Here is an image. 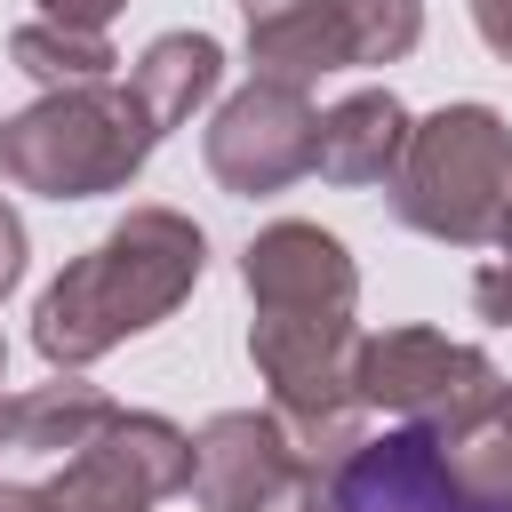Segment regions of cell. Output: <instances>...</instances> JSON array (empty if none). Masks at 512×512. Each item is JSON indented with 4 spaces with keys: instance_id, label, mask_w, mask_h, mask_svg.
Here are the masks:
<instances>
[{
    "instance_id": "cell-1",
    "label": "cell",
    "mask_w": 512,
    "mask_h": 512,
    "mask_svg": "<svg viewBox=\"0 0 512 512\" xmlns=\"http://www.w3.org/2000/svg\"><path fill=\"white\" fill-rule=\"evenodd\" d=\"M200 264H208V240L192 216L176 208H128L88 256L64 264V280L40 296L32 312V344L48 368H88L104 360L112 344L160 328L192 288H200Z\"/></svg>"
},
{
    "instance_id": "cell-2",
    "label": "cell",
    "mask_w": 512,
    "mask_h": 512,
    "mask_svg": "<svg viewBox=\"0 0 512 512\" xmlns=\"http://www.w3.org/2000/svg\"><path fill=\"white\" fill-rule=\"evenodd\" d=\"M384 192L408 232L480 248L504 232V208H512V128L488 104H440L432 120L408 128L400 176Z\"/></svg>"
},
{
    "instance_id": "cell-3",
    "label": "cell",
    "mask_w": 512,
    "mask_h": 512,
    "mask_svg": "<svg viewBox=\"0 0 512 512\" xmlns=\"http://www.w3.org/2000/svg\"><path fill=\"white\" fill-rule=\"evenodd\" d=\"M160 128L144 120L136 88L104 80V88H56L40 96L32 112L0 120V168L24 184V192H48V200H96V192H120L144 160H152Z\"/></svg>"
},
{
    "instance_id": "cell-4",
    "label": "cell",
    "mask_w": 512,
    "mask_h": 512,
    "mask_svg": "<svg viewBox=\"0 0 512 512\" xmlns=\"http://www.w3.org/2000/svg\"><path fill=\"white\" fill-rule=\"evenodd\" d=\"M248 360L272 384V416L288 424L296 456H312L320 472H336L368 440L360 432V408L368 400L352 384V360H360L352 312H256Z\"/></svg>"
},
{
    "instance_id": "cell-5",
    "label": "cell",
    "mask_w": 512,
    "mask_h": 512,
    "mask_svg": "<svg viewBox=\"0 0 512 512\" xmlns=\"http://www.w3.org/2000/svg\"><path fill=\"white\" fill-rule=\"evenodd\" d=\"M352 384H360L368 408H392L400 424H424V432L448 440L496 400L504 376L480 344H456L440 328H384V336H360Z\"/></svg>"
},
{
    "instance_id": "cell-6",
    "label": "cell",
    "mask_w": 512,
    "mask_h": 512,
    "mask_svg": "<svg viewBox=\"0 0 512 512\" xmlns=\"http://www.w3.org/2000/svg\"><path fill=\"white\" fill-rule=\"evenodd\" d=\"M184 488H192V432H176L152 408H120L48 480L56 512H152L160 496H184Z\"/></svg>"
},
{
    "instance_id": "cell-7",
    "label": "cell",
    "mask_w": 512,
    "mask_h": 512,
    "mask_svg": "<svg viewBox=\"0 0 512 512\" xmlns=\"http://www.w3.org/2000/svg\"><path fill=\"white\" fill-rule=\"evenodd\" d=\"M312 144H320V112L304 104V88L248 80L208 120V176L224 192H240V200L288 192L296 176H312Z\"/></svg>"
},
{
    "instance_id": "cell-8",
    "label": "cell",
    "mask_w": 512,
    "mask_h": 512,
    "mask_svg": "<svg viewBox=\"0 0 512 512\" xmlns=\"http://www.w3.org/2000/svg\"><path fill=\"white\" fill-rule=\"evenodd\" d=\"M328 496H336V512H472L448 440L424 432V424H400V432L360 440L328 472Z\"/></svg>"
},
{
    "instance_id": "cell-9",
    "label": "cell",
    "mask_w": 512,
    "mask_h": 512,
    "mask_svg": "<svg viewBox=\"0 0 512 512\" xmlns=\"http://www.w3.org/2000/svg\"><path fill=\"white\" fill-rule=\"evenodd\" d=\"M312 456H296L272 408H224L192 440V504L200 512H264Z\"/></svg>"
},
{
    "instance_id": "cell-10",
    "label": "cell",
    "mask_w": 512,
    "mask_h": 512,
    "mask_svg": "<svg viewBox=\"0 0 512 512\" xmlns=\"http://www.w3.org/2000/svg\"><path fill=\"white\" fill-rule=\"evenodd\" d=\"M240 280H248L256 312H352V296H360V272H352L344 240L320 232V224H296V216L264 224L248 240Z\"/></svg>"
},
{
    "instance_id": "cell-11",
    "label": "cell",
    "mask_w": 512,
    "mask_h": 512,
    "mask_svg": "<svg viewBox=\"0 0 512 512\" xmlns=\"http://www.w3.org/2000/svg\"><path fill=\"white\" fill-rule=\"evenodd\" d=\"M256 80L312 88L320 72H352V0H240Z\"/></svg>"
},
{
    "instance_id": "cell-12",
    "label": "cell",
    "mask_w": 512,
    "mask_h": 512,
    "mask_svg": "<svg viewBox=\"0 0 512 512\" xmlns=\"http://www.w3.org/2000/svg\"><path fill=\"white\" fill-rule=\"evenodd\" d=\"M408 104L392 88H360L344 104L320 112V144H312V168L328 184H392L400 176V152H408Z\"/></svg>"
},
{
    "instance_id": "cell-13",
    "label": "cell",
    "mask_w": 512,
    "mask_h": 512,
    "mask_svg": "<svg viewBox=\"0 0 512 512\" xmlns=\"http://www.w3.org/2000/svg\"><path fill=\"white\" fill-rule=\"evenodd\" d=\"M216 80H224V48H216L208 32H160V40L136 56V72H128V88H136V104H144V120H152L160 136L184 128L192 104L216 96Z\"/></svg>"
},
{
    "instance_id": "cell-14",
    "label": "cell",
    "mask_w": 512,
    "mask_h": 512,
    "mask_svg": "<svg viewBox=\"0 0 512 512\" xmlns=\"http://www.w3.org/2000/svg\"><path fill=\"white\" fill-rule=\"evenodd\" d=\"M112 416H120L112 392H96V384H80V376H56V384H32V392L16 400V448L64 464V456H80Z\"/></svg>"
},
{
    "instance_id": "cell-15",
    "label": "cell",
    "mask_w": 512,
    "mask_h": 512,
    "mask_svg": "<svg viewBox=\"0 0 512 512\" xmlns=\"http://www.w3.org/2000/svg\"><path fill=\"white\" fill-rule=\"evenodd\" d=\"M8 56H16V72H32L48 96H56V88H104L112 64H120L104 32L48 24V16H40V24H16V32H8Z\"/></svg>"
},
{
    "instance_id": "cell-16",
    "label": "cell",
    "mask_w": 512,
    "mask_h": 512,
    "mask_svg": "<svg viewBox=\"0 0 512 512\" xmlns=\"http://www.w3.org/2000/svg\"><path fill=\"white\" fill-rule=\"evenodd\" d=\"M448 456L472 504H512V384H496V400L464 432H448Z\"/></svg>"
},
{
    "instance_id": "cell-17",
    "label": "cell",
    "mask_w": 512,
    "mask_h": 512,
    "mask_svg": "<svg viewBox=\"0 0 512 512\" xmlns=\"http://www.w3.org/2000/svg\"><path fill=\"white\" fill-rule=\"evenodd\" d=\"M416 40H424L416 0H352V56L360 64H400Z\"/></svg>"
},
{
    "instance_id": "cell-18",
    "label": "cell",
    "mask_w": 512,
    "mask_h": 512,
    "mask_svg": "<svg viewBox=\"0 0 512 512\" xmlns=\"http://www.w3.org/2000/svg\"><path fill=\"white\" fill-rule=\"evenodd\" d=\"M264 512H336V496H328V472H320V464H304V472H296V480H288V488H280Z\"/></svg>"
},
{
    "instance_id": "cell-19",
    "label": "cell",
    "mask_w": 512,
    "mask_h": 512,
    "mask_svg": "<svg viewBox=\"0 0 512 512\" xmlns=\"http://www.w3.org/2000/svg\"><path fill=\"white\" fill-rule=\"evenodd\" d=\"M472 304H480V320H504V328H512V256L472 280Z\"/></svg>"
},
{
    "instance_id": "cell-20",
    "label": "cell",
    "mask_w": 512,
    "mask_h": 512,
    "mask_svg": "<svg viewBox=\"0 0 512 512\" xmlns=\"http://www.w3.org/2000/svg\"><path fill=\"white\" fill-rule=\"evenodd\" d=\"M40 8H48V24H80V32H104V24H112L128 0H40Z\"/></svg>"
},
{
    "instance_id": "cell-21",
    "label": "cell",
    "mask_w": 512,
    "mask_h": 512,
    "mask_svg": "<svg viewBox=\"0 0 512 512\" xmlns=\"http://www.w3.org/2000/svg\"><path fill=\"white\" fill-rule=\"evenodd\" d=\"M16 280H24V216L0 200V296H8Z\"/></svg>"
},
{
    "instance_id": "cell-22",
    "label": "cell",
    "mask_w": 512,
    "mask_h": 512,
    "mask_svg": "<svg viewBox=\"0 0 512 512\" xmlns=\"http://www.w3.org/2000/svg\"><path fill=\"white\" fill-rule=\"evenodd\" d=\"M472 24H480V40L512 64V0H472Z\"/></svg>"
},
{
    "instance_id": "cell-23",
    "label": "cell",
    "mask_w": 512,
    "mask_h": 512,
    "mask_svg": "<svg viewBox=\"0 0 512 512\" xmlns=\"http://www.w3.org/2000/svg\"><path fill=\"white\" fill-rule=\"evenodd\" d=\"M0 512H56L48 488H24V480H0Z\"/></svg>"
},
{
    "instance_id": "cell-24",
    "label": "cell",
    "mask_w": 512,
    "mask_h": 512,
    "mask_svg": "<svg viewBox=\"0 0 512 512\" xmlns=\"http://www.w3.org/2000/svg\"><path fill=\"white\" fill-rule=\"evenodd\" d=\"M0 448H16V400L0 392Z\"/></svg>"
},
{
    "instance_id": "cell-25",
    "label": "cell",
    "mask_w": 512,
    "mask_h": 512,
    "mask_svg": "<svg viewBox=\"0 0 512 512\" xmlns=\"http://www.w3.org/2000/svg\"><path fill=\"white\" fill-rule=\"evenodd\" d=\"M496 240H504V256H512V208H504V232H496Z\"/></svg>"
},
{
    "instance_id": "cell-26",
    "label": "cell",
    "mask_w": 512,
    "mask_h": 512,
    "mask_svg": "<svg viewBox=\"0 0 512 512\" xmlns=\"http://www.w3.org/2000/svg\"><path fill=\"white\" fill-rule=\"evenodd\" d=\"M472 512H512V504H472Z\"/></svg>"
},
{
    "instance_id": "cell-27",
    "label": "cell",
    "mask_w": 512,
    "mask_h": 512,
    "mask_svg": "<svg viewBox=\"0 0 512 512\" xmlns=\"http://www.w3.org/2000/svg\"><path fill=\"white\" fill-rule=\"evenodd\" d=\"M0 368H8V344H0Z\"/></svg>"
}]
</instances>
